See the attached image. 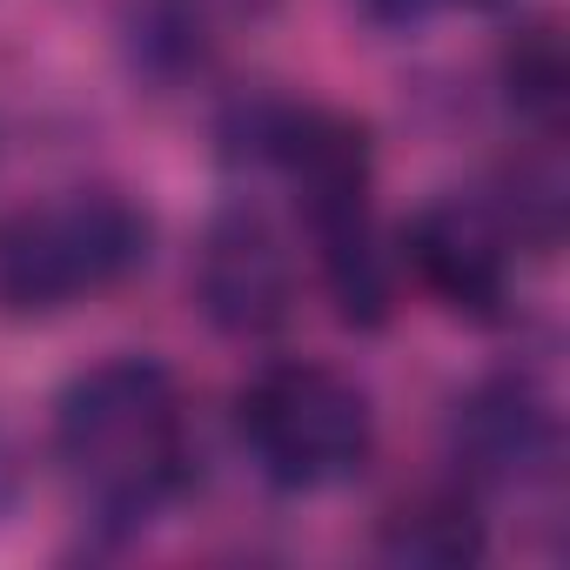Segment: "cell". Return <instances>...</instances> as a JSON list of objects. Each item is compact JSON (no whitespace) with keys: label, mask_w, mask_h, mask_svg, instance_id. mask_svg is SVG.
Segmentation results:
<instances>
[{"label":"cell","mask_w":570,"mask_h":570,"mask_svg":"<svg viewBox=\"0 0 570 570\" xmlns=\"http://www.w3.org/2000/svg\"><path fill=\"white\" fill-rule=\"evenodd\" d=\"M248 155L282 168L296 188V208L316 242L323 289L350 330H383L396 303V262L376 235V148L370 128L336 108H296V101H255L242 115Z\"/></svg>","instance_id":"1"},{"label":"cell","mask_w":570,"mask_h":570,"mask_svg":"<svg viewBox=\"0 0 570 570\" xmlns=\"http://www.w3.org/2000/svg\"><path fill=\"white\" fill-rule=\"evenodd\" d=\"M55 463L101 523H148L195 463L175 370L155 356L81 370L55 403Z\"/></svg>","instance_id":"2"},{"label":"cell","mask_w":570,"mask_h":570,"mask_svg":"<svg viewBox=\"0 0 570 570\" xmlns=\"http://www.w3.org/2000/svg\"><path fill=\"white\" fill-rule=\"evenodd\" d=\"M155 222L121 188H68L0 215V316H61L148 262Z\"/></svg>","instance_id":"3"},{"label":"cell","mask_w":570,"mask_h":570,"mask_svg":"<svg viewBox=\"0 0 570 570\" xmlns=\"http://www.w3.org/2000/svg\"><path fill=\"white\" fill-rule=\"evenodd\" d=\"M235 436L248 450V463L275 483V490H336L350 483L370 450H376V410L370 396L330 370V363H268L242 383L235 396Z\"/></svg>","instance_id":"4"},{"label":"cell","mask_w":570,"mask_h":570,"mask_svg":"<svg viewBox=\"0 0 570 570\" xmlns=\"http://www.w3.org/2000/svg\"><path fill=\"white\" fill-rule=\"evenodd\" d=\"M403 268L410 282L463 323H497L510 309V268L517 235L510 222L476 195H436L403 228Z\"/></svg>","instance_id":"5"},{"label":"cell","mask_w":570,"mask_h":570,"mask_svg":"<svg viewBox=\"0 0 570 570\" xmlns=\"http://www.w3.org/2000/svg\"><path fill=\"white\" fill-rule=\"evenodd\" d=\"M195 303L235 343H262L296 316V255L268 222V208L228 202L208 222L195 255Z\"/></svg>","instance_id":"6"},{"label":"cell","mask_w":570,"mask_h":570,"mask_svg":"<svg viewBox=\"0 0 570 570\" xmlns=\"http://www.w3.org/2000/svg\"><path fill=\"white\" fill-rule=\"evenodd\" d=\"M456 450L476 476L490 483H523L537 470H557V423L550 410L517 390V383H490L483 396H470L456 410Z\"/></svg>","instance_id":"7"},{"label":"cell","mask_w":570,"mask_h":570,"mask_svg":"<svg viewBox=\"0 0 570 570\" xmlns=\"http://www.w3.org/2000/svg\"><path fill=\"white\" fill-rule=\"evenodd\" d=\"M376 550L390 563H410V570H463L483 557V517L463 490H423L383 517Z\"/></svg>","instance_id":"8"},{"label":"cell","mask_w":570,"mask_h":570,"mask_svg":"<svg viewBox=\"0 0 570 570\" xmlns=\"http://www.w3.org/2000/svg\"><path fill=\"white\" fill-rule=\"evenodd\" d=\"M503 95L523 121H537L543 135H557L563 101H570V68H563V41L557 28H523L503 48Z\"/></svg>","instance_id":"9"},{"label":"cell","mask_w":570,"mask_h":570,"mask_svg":"<svg viewBox=\"0 0 570 570\" xmlns=\"http://www.w3.org/2000/svg\"><path fill=\"white\" fill-rule=\"evenodd\" d=\"M370 8V21H383V28H403V21H423L436 0H363Z\"/></svg>","instance_id":"10"},{"label":"cell","mask_w":570,"mask_h":570,"mask_svg":"<svg viewBox=\"0 0 570 570\" xmlns=\"http://www.w3.org/2000/svg\"><path fill=\"white\" fill-rule=\"evenodd\" d=\"M208 8H248V14H262L268 0H208Z\"/></svg>","instance_id":"11"},{"label":"cell","mask_w":570,"mask_h":570,"mask_svg":"<svg viewBox=\"0 0 570 570\" xmlns=\"http://www.w3.org/2000/svg\"><path fill=\"white\" fill-rule=\"evenodd\" d=\"M470 8H490V0H470Z\"/></svg>","instance_id":"12"}]
</instances>
